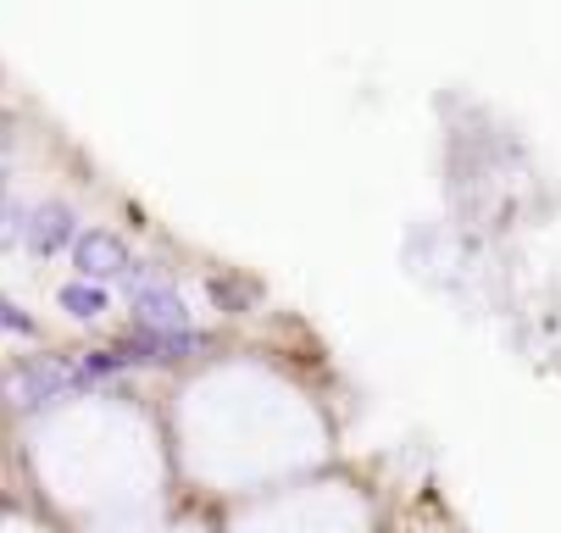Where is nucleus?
Wrapping results in <instances>:
<instances>
[{
	"label": "nucleus",
	"mask_w": 561,
	"mask_h": 533,
	"mask_svg": "<svg viewBox=\"0 0 561 533\" xmlns=\"http://www.w3.org/2000/svg\"><path fill=\"white\" fill-rule=\"evenodd\" d=\"M139 312H145V323H179L184 317L173 289H139Z\"/></svg>",
	"instance_id": "nucleus-2"
},
{
	"label": "nucleus",
	"mask_w": 561,
	"mask_h": 533,
	"mask_svg": "<svg viewBox=\"0 0 561 533\" xmlns=\"http://www.w3.org/2000/svg\"><path fill=\"white\" fill-rule=\"evenodd\" d=\"M61 300H67L78 317H95V312H101V294H95V289H67Z\"/></svg>",
	"instance_id": "nucleus-4"
},
{
	"label": "nucleus",
	"mask_w": 561,
	"mask_h": 533,
	"mask_svg": "<svg viewBox=\"0 0 561 533\" xmlns=\"http://www.w3.org/2000/svg\"><path fill=\"white\" fill-rule=\"evenodd\" d=\"M67 234H72V217H67V211H56V206L39 211V222H34V245H39V251H56Z\"/></svg>",
	"instance_id": "nucleus-3"
},
{
	"label": "nucleus",
	"mask_w": 561,
	"mask_h": 533,
	"mask_svg": "<svg viewBox=\"0 0 561 533\" xmlns=\"http://www.w3.org/2000/svg\"><path fill=\"white\" fill-rule=\"evenodd\" d=\"M78 267H84L90 278H106V273L123 267V245L112 234H84L78 240Z\"/></svg>",
	"instance_id": "nucleus-1"
}]
</instances>
